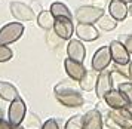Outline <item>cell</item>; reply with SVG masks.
<instances>
[{"label": "cell", "instance_id": "cell-12", "mask_svg": "<svg viewBox=\"0 0 132 129\" xmlns=\"http://www.w3.org/2000/svg\"><path fill=\"white\" fill-rule=\"evenodd\" d=\"M74 33L82 42H94L100 37V31L94 24H82L77 22Z\"/></svg>", "mask_w": 132, "mask_h": 129}, {"label": "cell", "instance_id": "cell-22", "mask_svg": "<svg viewBox=\"0 0 132 129\" xmlns=\"http://www.w3.org/2000/svg\"><path fill=\"white\" fill-rule=\"evenodd\" d=\"M65 129H83V114H74L67 120Z\"/></svg>", "mask_w": 132, "mask_h": 129}, {"label": "cell", "instance_id": "cell-31", "mask_svg": "<svg viewBox=\"0 0 132 129\" xmlns=\"http://www.w3.org/2000/svg\"><path fill=\"white\" fill-rule=\"evenodd\" d=\"M13 129H24L21 125H16V126H13Z\"/></svg>", "mask_w": 132, "mask_h": 129}, {"label": "cell", "instance_id": "cell-34", "mask_svg": "<svg viewBox=\"0 0 132 129\" xmlns=\"http://www.w3.org/2000/svg\"><path fill=\"white\" fill-rule=\"evenodd\" d=\"M129 129H132V128H129Z\"/></svg>", "mask_w": 132, "mask_h": 129}, {"label": "cell", "instance_id": "cell-21", "mask_svg": "<svg viewBox=\"0 0 132 129\" xmlns=\"http://www.w3.org/2000/svg\"><path fill=\"white\" fill-rule=\"evenodd\" d=\"M49 11L54 13L55 18L58 17H67V18H73V13L71 11L68 9V6L65 3H62V2H54L51 7H49Z\"/></svg>", "mask_w": 132, "mask_h": 129}, {"label": "cell", "instance_id": "cell-27", "mask_svg": "<svg viewBox=\"0 0 132 129\" xmlns=\"http://www.w3.org/2000/svg\"><path fill=\"white\" fill-rule=\"evenodd\" d=\"M125 39H123V43H125L126 49L129 51V53H132V34L129 36H123Z\"/></svg>", "mask_w": 132, "mask_h": 129}, {"label": "cell", "instance_id": "cell-16", "mask_svg": "<svg viewBox=\"0 0 132 129\" xmlns=\"http://www.w3.org/2000/svg\"><path fill=\"white\" fill-rule=\"evenodd\" d=\"M102 116L100 110H89L83 114V129H102Z\"/></svg>", "mask_w": 132, "mask_h": 129}, {"label": "cell", "instance_id": "cell-2", "mask_svg": "<svg viewBox=\"0 0 132 129\" xmlns=\"http://www.w3.org/2000/svg\"><path fill=\"white\" fill-rule=\"evenodd\" d=\"M24 25L19 21L15 22H7L0 28V45H6L9 46L11 43H15L19 40L24 34Z\"/></svg>", "mask_w": 132, "mask_h": 129}, {"label": "cell", "instance_id": "cell-32", "mask_svg": "<svg viewBox=\"0 0 132 129\" xmlns=\"http://www.w3.org/2000/svg\"><path fill=\"white\" fill-rule=\"evenodd\" d=\"M128 110L131 111V114H132V104H129V107H128Z\"/></svg>", "mask_w": 132, "mask_h": 129}, {"label": "cell", "instance_id": "cell-30", "mask_svg": "<svg viewBox=\"0 0 132 129\" xmlns=\"http://www.w3.org/2000/svg\"><path fill=\"white\" fill-rule=\"evenodd\" d=\"M129 15L132 17V3H129Z\"/></svg>", "mask_w": 132, "mask_h": 129}, {"label": "cell", "instance_id": "cell-4", "mask_svg": "<svg viewBox=\"0 0 132 129\" xmlns=\"http://www.w3.org/2000/svg\"><path fill=\"white\" fill-rule=\"evenodd\" d=\"M74 30H76V27L73 24V18H67V17L55 18L54 33L61 40H70L74 34Z\"/></svg>", "mask_w": 132, "mask_h": 129}, {"label": "cell", "instance_id": "cell-25", "mask_svg": "<svg viewBox=\"0 0 132 129\" xmlns=\"http://www.w3.org/2000/svg\"><path fill=\"white\" fill-rule=\"evenodd\" d=\"M40 129H60V125H58V122H56L55 119H48V120L42 125Z\"/></svg>", "mask_w": 132, "mask_h": 129}, {"label": "cell", "instance_id": "cell-8", "mask_svg": "<svg viewBox=\"0 0 132 129\" xmlns=\"http://www.w3.org/2000/svg\"><path fill=\"white\" fill-rule=\"evenodd\" d=\"M108 46H110V52H111V58H113L114 64H119V65L129 64V61H131V53L126 49L123 42L113 40Z\"/></svg>", "mask_w": 132, "mask_h": 129}, {"label": "cell", "instance_id": "cell-13", "mask_svg": "<svg viewBox=\"0 0 132 129\" xmlns=\"http://www.w3.org/2000/svg\"><path fill=\"white\" fill-rule=\"evenodd\" d=\"M67 55L68 58L79 61V62H83L86 58V47L82 43L80 39H70L68 45H67Z\"/></svg>", "mask_w": 132, "mask_h": 129}, {"label": "cell", "instance_id": "cell-15", "mask_svg": "<svg viewBox=\"0 0 132 129\" xmlns=\"http://www.w3.org/2000/svg\"><path fill=\"white\" fill-rule=\"evenodd\" d=\"M108 13L117 19V21H125L126 17L129 15V5L123 0H110L108 3Z\"/></svg>", "mask_w": 132, "mask_h": 129}, {"label": "cell", "instance_id": "cell-11", "mask_svg": "<svg viewBox=\"0 0 132 129\" xmlns=\"http://www.w3.org/2000/svg\"><path fill=\"white\" fill-rule=\"evenodd\" d=\"M64 68H65L67 76L71 79L73 82H80L83 76L86 74V67L83 65V62H79V61H74L71 58H67L64 61Z\"/></svg>", "mask_w": 132, "mask_h": 129}, {"label": "cell", "instance_id": "cell-23", "mask_svg": "<svg viewBox=\"0 0 132 129\" xmlns=\"http://www.w3.org/2000/svg\"><path fill=\"white\" fill-rule=\"evenodd\" d=\"M122 94L126 96V100L129 101V104H132V82H122L119 83V88H117Z\"/></svg>", "mask_w": 132, "mask_h": 129}, {"label": "cell", "instance_id": "cell-19", "mask_svg": "<svg viewBox=\"0 0 132 129\" xmlns=\"http://www.w3.org/2000/svg\"><path fill=\"white\" fill-rule=\"evenodd\" d=\"M54 24H55V17L54 13L51 11H40L37 13V25L40 27V28L46 30H54Z\"/></svg>", "mask_w": 132, "mask_h": 129}, {"label": "cell", "instance_id": "cell-28", "mask_svg": "<svg viewBox=\"0 0 132 129\" xmlns=\"http://www.w3.org/2000/svg\"><path fill=\"white\" fill-rule=\"evenodd\" d=\"M0 129H13V125L9 120H5V119L0 117Z\"/></svg>", "mask_w": 132, "mask_h": 129}, {"label": "cell", "instance_id": "cell-20", "mask_svg": "<svg viewBox=\"0 0 132 129\" xmlns=\"http://www.w3.org/2000/svg\"><path fill=\"white\" fill-rule=\"evenodd\" d=\"M117 24H119V21L114 19L110 13H104V15L98 19L96 25H98L100 30H102V31H113V30L117 27Z\"/></svg>", "mask_w": 132, "mask_h": 129}, {"label": "cell", "instance_id": "cell-10", "mask_svg": "<svg viewBox=\"0 0 132 129\" xmlns=\"http://www.w3.org/2000/svg\"><path fill=\"white\" fill-rule=\"evenodd\" d=\"M113 89V71L110 70H102L98 73L96 79V86H95V94L98 98H104L107 92Z\"/></svg>", "mask_w": 132, "mask_h": 129}, {"label": "cell", "instance_id": "cell-18", "mask_svg": "<svg viewBox=\"0 0 132 129\" xmlns=\"http://www.w3.org/2000/svg\"><path fill=\"white\" fill-rule=\"evenodd\" d=\"M96 79H98V71L88 70L86 74L83 76V79L79 82V86H80V89L85 91V92H90V91H94L95 86H96Z\"/></svg>", "mask_w": 132, "mask_h": 129}, {"label": "cell", "instance_id": "cell-9", "mask_svg": "<svg viewBox=\"0 0 132 129\" xmlns=\"http://www.w3.org/2000/svg\"><path fill=\"white\" fill-rule=\"evenodd\" d=\"M107 116L114 122L117 129L132 128V114L128 108H111Z\"/></svg>", "mask_w": 132, "mask_h": 129}, {"label": "cell", "instance_id": "cell-33", "mask_svg": "<svg viewBox=\"0 0 132 129\" xmlns=\"http://www.w3.org/2000/svg\"><path fill=\"white\" fill-rule=\"evenodd\" d=\"M123 2H125V3H128V5H129V3H132V0H123Z\"/></svg>", "mask_w": 132, "mask_h": 129}, {"label": "cell", "instance_id": "cell-7", "mask_svg": "<svg viewBox=\"0 0 132 129\" xmlns=\"http://www.w3.org/2000/svg\"><path fill=\"white\" fill-rule=\"evenodd\" d=\"M25 113H27V106H25L24 100L18 96L16 100H13L11 104H9V110H7V117H9V122L16 126V125H21L22 120L25 119Z\"/></svg>", "mask_w": 132, "mask_h": 129}, {"label": "cell", "instance_id": "cell-5", "mask_svg": "<svg viewBox=\"0 0 132 129\" xmlns=\"http://www.w3.org/2000/svg\"><path fill=\"white\" fill-rule=\"evenodd\" d=\"M9 11L12 13V17L19 21V22H24V21H33L36 17V12L33 11V7L28 5H25L22 2L18 0H13L9 3Z\"/></svg>", "mask_w": 132, "mask_h": 129}, {"label": "cell", "instance_id": "cell-3", "mask_svg": "<svg viewBox=\"0 0 132 129\" xmlns=\"http://www.w3.org/2000/svg\"><path fill=\"white\" fill-rule=\"evenodd\" d=\"M104 13H105V12H104L102 7L85 5V6H80V7L76 9L74 18H76L77 22H82V24H96L98 19H100Z\"/></svg>", "mask_w": 132, "mask_h": 129}, {"label": "cell", "instance_id": "cell-6", "mask_svg": "<svg viewBox=\"0 0 132 129\" xmlns=\"http://www.w3.org/2000/svg\"><path fill=\"white\" fill-rule=\"evenodd\" d=\"M113 62V58H111V52H110V46H101L98 47L92 57V70L95 71H102L108 68V65Z\"/></svg>", "mask_w": 132, "mask_h": 129}, {"label": "cell", "instance_id": "cell-1", "mask_svg": "<svg viewBox=\"0 0 132 129\" xmlns=\"http://www.w3.org/2000/svg\"><path fill=\"white\" fill-rule=\"evenodd\" d=\"M55 98L56 101L62 104L64 107H70V108H76V107H82L85 104L83 95L80 94V91L73 86L71 82H61L58 83L54 89Z\"/></svg>", "mask_w": 132, "mask_h": 129}, {"label": "cell", "instance_id": "cell-26", "mask_svg": "<svg viewBox=\"0 0 132 129\" xmlns=\"http://www.w3.org/2000/svg\"><path fill=\"white\" fill-rule=\"evenodd\" d=\"M114 71H119L120 76L128 77V64L126 65H119V64H114ZM129 79V77H128Z\"/></svg>", "mask_w": 132, "mask_h": 129}, {"label": "cell", "instance_id": "cell-29", "mask_svg": "<svg viewBox=\"0 0 132 129\" xmlns=\"http://www.w3.org/2000/svg\"><path fill=\"white\" fill-rule=\"evenodd\" d=\"M128 77L132 80V61H129V64H128Z\"/></svg>", "mask_w": 132, "mask_h": 129}, {"label": "cell", "instance_id": "cell-17", "mask_svg": "<svg viewBox=\"0 0 132 129\" xmlns=\"http://www.w3.org/2000/svg\"><path fill=\"white\" fill-rule=\"evenodd\" d=\"M18 96H19L18 89L15 88L12 83L0 80V98H2V100L12 102V101H13V100H16Z\"/></svg>", "mask_w": 132, "mask_h": 129}, {"label": "cell", "instance_id": "cell-24", "mask_svg": "<svg viewBox=\"0 0 132 129\" xmlns=\"http://www.w3.org/2000/svg\"><path fill=\"white\" fill-rule=\"evenodd\" d=\"M13 57L12 49L6 45H0V62H7Z\"/></svg>", "mask_w": 132, "mask_h": 129}, {"label": "cell", "instance_id": "cell-14", "mask_svg": "<svg viewBox=\"0 0 132 129\" xmlns=\"http://www.w3.org/2000/svg\"><path fill=\"white\" fill-rule=\"evenodd\" d=\"M104 101L110 108H128L129 107V101L126 100V96L119 89H111L110 92L105 94Z\"/></svg>", "mask_w": 132, "mask_h": 129}]
</instances>
